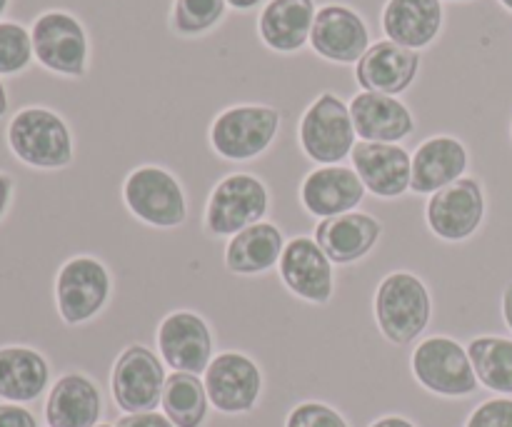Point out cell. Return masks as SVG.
<instances>
[{
    "instance_id": "7a4b0ae2",
    "label": "cell",
    "mask_w": 512,
    "mask_h": 427,
    "mask_svg": "<svg viewBox=\"0 0 512 427\" xmlns=\"http://www.w3.org/2000/svg\"><path fill=\"white\" fill-rule=\"evenodd\" d=\"M373 315L388 343L410 345L428 330L433 318V295L420 275L393 270L375 288Z\"/></svg>"
},
{
    "instance_id": "ee69618b",
    "label": "cell",
    "mask_w": 512,
    "mask_h": 427,
    "mask_svg": "<svg viewBox=\"0 0 512 427\" xmlns=\"http://www.w3.org/2000/svg\"><path fill=\"white\" fill-rule=\"evenodd\" d=\"M510 135H512V125H510Z\"/></svg>"
},
{
    "instance_id": "9c48e42d",
    "label": "cell",
    "mask_w": 512,
    "mask_h": 427,
    "mask_svg": "<svg viewBox=\"0 0 512 427\" xmlns=\"http://www.w3.org/2000/svg\"><path fill=\"white\" fill-rule=\"evenodd\" d=\"M410 370L420 388L440 398H470L478 393V375L468 348L448 335H430L420 340L410 358Z\"/></svg>"
},
{
    "instance_id": "8992f818",
    "label": "cell",
    "mask_w": 512,
    "mask_h": 427,
    "mask_svg": "<svg viewBox=\"0 0 512 427\" xmlns=\"http://www.w3.org/2000/svg\"><path fill=\"white\" fill-rule=\"evenodd\" d=\"M30 38L40 68L70 80L88 75L90 38L78 15L60 8L45 10L30 25Z\"/></svg>"
},
{
    "instance_id": "d590c367",
    "label": "cell",
    "mask_w": 512,
    "mask_h": 427,
    "mask_svg": "<svg viewBox=\"0 0 512 427\" xmlns=\"http://www.w3.org/2000/svg\"><path fill=\"white\" fill-rule=\"evenodd\" d=\"M500 310H503V320L512 333V280L503 288V298H500Z\"/></svg>"
},
{
    "instance_id": "d6986e66",
    "label": "cell",
    "mask_w": 512,
    "mask_h": 427,
    "mask_svg": "<svg viewBox=\"0 0 512 427\" xmlns=\"http://www.w3.org/2000/svg\"><path fill=\"white\" fill-rule=\"evenodd\" d=\"M355 133L363 143H403L418 128L413 110L395 95L360 90L350 98Z\"/></svg>"
},
{
    "instance_id": "f35d334b",
    "label": "cell",
    "mask_w": 512,
    "mask_h": 427,
    "mask_svg": "<svg viewBox=\"0 0 512 427\" xmlns=\"http://www.w3.org/2000/svg\"><path fill=\"white\" fill-rule=\"evenodd\" d=\"M8 90H5V85H3V80H0V118H3L5 113H8Z\"/></svg>"
},
{
    "instance_id": "d6a6232c",
    "label": "cell",
    "mask_w": 512,
    "mask_h": 427,
    "mask_svg": "<svg viewBox=\"0 0 512 427\" xmlns=\"http://www.w3.org/2000/svg\"><path fill=\"white\" fill-rule=\"evenodd\" d=\"M0 427H38V418L25 405L0 403Z\"/></svg>"
},
{
    "instance_id": "2e32d148",
    "label": "cell",
    "mask_w": 512,
    "mask_h": 427,
    "mask_svg": "<svg viewBox=\"0 0 512 427\" xmlns=\"http://www.w3.org/2000/svg\"><path fill=\"white\" fill-rule=\"evenodd\" d=\"M368 190L353 165H315L298 188V200L310 218L328 220L360 208Z\"/></svg>"
},
{
    "instance_id": "52a82bcc",
    "label": "cell",
    "mask_w": 512,
    "mask_h": 427,
    "mask_svg": "<svg viewBox=\"0 0 512 427\" xmlns=\"http://www.w3.org/2000/svg\"><path fill=\"white\" fill-rule=\"evenodd\" d=\"M55 310L70 328L98 318L113 295L110 268L95 255H73L55 273Z\"/></svg>"
},
{
    "instance_id": "4dcf8cb0",
    "label": "cell",
    "mask_w": 512,
    "mask_h": 427,
    "mask_svg": "<svg viewBox=\"0 0 512 427\" xmlns=\"http://www.w3.org/2000/svg\"><path fill=\"white\" fill-rule=\"evenodd\" d=\"M285 427H350L343 413L320 400H305L298 403L285 418Z\"/></svg>"
},
{
    "instance_id": "44dd1931",
    "label": "cell",
    "mask_w": 512,
    "mask_h": 427,
    "mask_svg": "<svg viewBox=\"0 0 512 427\" xmlns=\"http://www.w3.org/2000/svg\"><path fill=\"white\" fill-rule=\"evenodd\" d=\"M470 165V153L465 143L455 135H430L413 153V183L410 193L433 195L448 188L455 180L465 178Z\"/></svg>"
},
{
    "instance_id": "8d00e7d4",
    "label": "cell",
    "mask_w": 512,
    "mask_h": 427,
    "mask_svg": "<svg viewBox=\"0 0 512 427\" xmlns=\"http://www.w3.org/2000/svg\"><path fill=\"white\" fill-rule=\"evenodd\" d=\"M370 427H418L413 420L403 418V415H385V418H378Z\"/></svg>"
},
{
    "instance_id": "d4e9b609",
    "label": "cell",
    "mask_w": 512,
    "mask_h": 427,
    "mask_svg": "<svg viewBox=\"0 0 512 427\" xmlns=\"http://www.w3.org/2000/svg\"><path fill=\"white\" fill-rule=\"evenodd\" d=\"M285 243H288V238L283 235V230L263 220V223L250 225V228L228 238L223 263L228 273L240 275V278L265 275L278 268Z\"/></svg>"
},
{
    "instance_id": "1f68e13d",
    "label": "cell",
    "mask_w": 512,
    "mask_h": 427,
    "mask_svg": "<svg viewBox=\"0 0 512 427\" xmlns=\"http://www.w3.org/2000/svg\"><path fill=\"white\" fill-rule=\"evenodd\" d=\"M465 427H512V398L508 395H498L470 413Z\"/></svg>"
},
{
    "instance_id": "6da1fadb",
    "label": "cell",
    "mask_w": 512,
    "mask_h": 427,
    "mask_svg": "<svg viewBox=\"0 0 512 427\" xmlns=\"http://www.w3.org/2000/svg\"><path fill=\"white\" fill-rule=\"evenodd\" d=\"M5 143L15 160L33 170H63L75 158L68 120L45 105H25L10 118Z\"/></svg>"
},
{
    "instance_id": "b9f144b4",
    "label": "cell",
    "mask_w": 512,
    "mask_h": 427,
    "mask_svg": "<svg viewBox=\"0 0 512 427\" xmlns=\"http://www.w3.org/2000/svg\"><path fill=\"white\" fill-rule=\"evenodd\" d=\"M95 427H113V425H105V423H100V425H95Z\"/></svg>"
},
{
    "instance_id": "9a60e30c",
    "label": "cell",
    "mask_w": 512,
    "mask_h": 427,
    "mask_svg": "<svg viewBox=\"0 0 512 427\" xmlns=\"http://www.w3.org/2000/svg\"><path fill=\"white\" fill-rule=\"evenodd\" d=\"M310 50L335 65H355L370 48V28L363 15L345 3H325L315 13Z\"/></svg>"
},
{
    "instance_id": "74e56055",
    "label": "cell",
    "mask_w": 512,
    "mask_h": 427,
    "mask_svg": "<svg viewBox=\"0 0 512 427\" xmlns=\"http://www.w3.org/2000/svg\"><path fill=\"white\" fill-rule=\"evenodd\" d=\"M225 3H228V8L240 10V13H248V10H255L258 5H263L265 0H225Z\"/></svg>"
},
{
    "instance_id": "603a6c76",
    "label": "cell",
    "mask_w": 512,
    "mask_h": 427,
    "mask_svg": "<svg viewBox=\"0 0 512 427\" xmlns=\"http://www.w3.org/2000/svg\"><path fill=\"white\" fill-rule=\"evenodd\" d=\"M315 13V0H268L258 15V38L273 53H298L310 43Z\"/></svg>"
},
{
    "instance_id": "ac0fdd59",
    "label": "cell",
    "mask_w": 512,
    "mask_h": 427,
    "mask_svg": "<svg viewBox=\"0 0 512 427\" xmlns=\"http://www.w3.org/2000/svg\"><path fill=\"white\" fill-rule=\"evenodd\" d=\"M420 60L423 58H420L418 50L403 48L388 38L378 40L355 63V83L368 93L400 98L418 80Z\"/></svg>"
},
{
    "instance_id": "4fadbf2b",
    "label": "cell",
    "mask_w": 512,
    "mask_h": 427,
    "mask_svg": "<svg viewBox=\"0 0 512 427\" xmlns=\"http://www.w3.org/2000/svg\"><path fill=\"white\" fill-rule=\"evenodd\" d=\"M158 355L173 373L203 375L215 358V340L208 320L195 310H173L155 333Z\"/></svg>"
},
{
    "instance_id": "f1b7e54d",
    "label": "cell",
    "mask_w": 512,
    "mask_h": 427,
    "mask_svg": "<svg viewBox=\"0 0 512 427\" xmlns=\"http://www.w3.org/2000/svg\"><path fill=\"white\" fill-rule=\"evenodd\" d=\"M228 15L225 0H173L170 30L180 38H200L218 28Z\"/></svg>"
},
{
    "instance_id": "60d3db41",
    "label": "cell",
    "mask_w": 512,
    "mask_h": 427,
    "mask_svg": "<svg viewBox=\"0 0 512 427\" xmlns=\"http://www.w3.org/2000/svg\"><path fill=\"white\" fill-rule=\"evenodd\" d=\"M498 3H500V5H503V8H505V10H510V13H512V0H498Z\"/></svg>"
},
{
    "instance_id": "3957f363",
    "label": "cell",
    "mask_w": 512,
    "mask_h": 427,
    "mask_svg": "<svg viewBox=\"0 0 512 427\" xmlns=\"http://www.w3.org/2000/svg\"><path fill=\"white\" fill-rule=\"evenodd\" d=\"M280 110L265 103L228 105L213 118L208 140L225 163H250L270 150L280 133Z\"/></svg>"
},
{
    "instance_id": "8fae6325",
    "label": "cell",
    "mask_w": 512,
    "mask_h": 427,
    "mask_svg": "<svg viewBox=\"0 0 512 427\" xmlns=\"http://www.w3.org/2000/svg\"><path fill=\"white\" fill-rule=\"evenodd\" d=\"M168 373L158 353L145 345H128L110 370V393L125 415L158 410Z\"/></svg>"
},
{
    "instance_id": "83f0119b",
    "label": "cell",
    "mask_w": 512,
    "mask_h": 427,
    "mask_svg": "<svg viewBox=\"0 0 512 427\" xmlns=\"http://www.w3.org/2000/svg\"><path fill=\"white\" fill-rule=\"evenodd\" d=\"M468 355L478 383L490 393L512 395V340L500 335H480L470 340Z\"/></svg>"
},
{
    "instance_id": "836d02e7",
    "label": "cell",
    "mask_w": 512,
    "mask_h": 427,
    "mask_svg": "<svg viewBox=\"0 0 512 427\" xmlns=\"http://www.w3.org/2000/svg\"><path fill=\"white\" fill-rule=\"evenodd\" d=\"M118 427H175L170 423V418L158 410H150V413H135V415H123L118 420Z\"/></svg>"
},
{
    "instance_id": "5bb4252c",
    "label": "cell",
    "mask_w": 512,
    "mask_h": 427,
    "mask_svg": "<svg viewBox=\"0 0 512 427\" xmlns=\"http://www.w3.org/2000/svg\"><path fill=\"white\" fill-rule=\"evenodd\" d=\"M278 275L288 293L303 303L328 305L333 300L335 265L313 235H298L285 243Z\"/></svg>"
},
{
    "instance_id": "5b68a950",
    "label": "cell",
    "mask_w": 512,
    "mask_h": 427,
    "mask_svg": "<svg viewBox=\"0 0 512 427\" xmlns=\"http://www.w3.org/2000/svg\"><path fill=\"white\" fill-rule=\"evenodd\" d=\"M298 145L315 165H343L358 145L350 105L340 95L320 93L298 123Z\"/></svg>"
},
{
    "instance_id": "7bdbcfd3",
    "label": "cell",
    "mask_w": 512,
    "mask_h": 427,
    "mask_svg": "<svg viewBox=\"0 0 512 427\" xmlns=\"http://www.w3.org/2000/svg\"><path fill=\"white\" fill-rule=\"evenodd\" d=\"M453 3H463V0H453Z\"/></svg>"
},
{
    "instance_id": "30bf717a",
    "label": "cell",
    "mask_w": 512,
    "mask_h": 427,
    "mask_svg": "<svg viewBox=\"0 0 512 427\" xmlns=\"http://www.w3.org/2000/svg\"><path fill=\"white\" fill-rule=\"evenodd\" d=\"M488 213V198L478 178L455 180L448 188L438 190L425 203V223L430 233L443 243H465L483 228Z\"/></svg>"
},
{
    "instance_id": "484cf974",
    "label": "cell",
    "mask_w": 512,
    "mask_h": 427,
    "mask_svg": "<svg viewBox=\"0 0 512 427\" xmlns=\"http://www.w3.org/2000/svg\"><path fill=\"white\" fill-rule=\"evenodd\" d=\"M50 365L43 353L28 345L0 348V400L28 405L48 390Z\"/></svg>"
},
{
    "instance_id": "ab89813d",
    "label": "cell",
    "mask_w": 512,
    "mask_h": 427,
    "mask_svg": "<svg viewBox=\"0 0 512 427\" xmlns=\"http://www.w3.org/2000/svg\"><path fill=\"white\" fill-rule=\"evenodd\" d=\"M8 5H10V0H0V18H3V15H5Z\"/></svg>"
},
{
    "instance_id": "f546056e",
    "label": "cell",
    "mask_w": 512,
    "mask_h": 427,
    "mask_svg": "<svg viewBox=\"0 0 512 427\" xmlns=\"http://www.w3.org/2000/svg\"><path fill=\"white\" fill-rule=\"evenodd\" d=\"M35 60L30 28L15 20H0V78L20 75Z\"/></svg>"
},
{
    "instance_id": "4316f807",
    "label": "cell",
    "mask_w": 512,
    "mask_h": 427,
    "mask_svg": "<svg viewBox=\"0 0 512 427\" xmlns=\"http://www.w3.org/2000/svg\"><path fill=\"white\" fill-rule=\"evenodd\" d=\"M210 398L200 375L170 373L165 380L160 410L175 427H203L208 420Z\"/></svg>"
},
{
    "instance_id": "cb8c5ba5",
    "label": "cell",
    "mask_w": 512,
    "mask_h": 427,
    "mask_svg": "<svg viewBox=\"0 0 512 427\" xmlns=\"http://www.w3.org/2000/svg\"><path fill=\"white\" fill-rule=\"evenodd\" d=\"M103 415V395L85 373H65L50 388L45 400L48 427H95Z\"/></svg>"
},
{
    "instance_id": "7402d4cb",
    "label": "cell",
    "mask_w": 512,
    "mask_h": 427,
    "mask_svg": "<svg viewBox=\"0 0 512 427\" xmlns=\"http://www.w3.org/2000/svg\"><path fill=\"white\" fill-rule=\"evenodd\" d=\"M443 25V0H388L380 15L385 38L418 53L440 38Z\"/></svg>"
},
{
    "instance_id": "e575fe53",
    "label": "cell",
    "mask_w": 512,
    "mask_h": 427,
    "mask_svg": "<svg viewBox=\"0 0 512 427\" xmlns=\"http://www.w3.org/2000/svg\"><path fill=\"white\" fill-rule=\"evenodd\" d=\"M13 193H15V183L8 173H0V220L8 215L10 203H13Z\"/></svg>"
},
{
    "instance_id": "ffe728a7",
    "label": "cell",
    "mask_w": 512,
    "mask_h": 427,
    "mask_svg": "<svg viewBox=\"0 0 512 427\" xmlns=\"http://www.w3.org/2000/svg\"><path fill=\"white\" fill-rule=\"evenodd\" d=\"M313 238L325 250L333 265L345 268L368 258L375 245L383 238V223L375 215L353 210V213L338 215V218L320 220L315 225Z\"/></svg>"
},
{
    "instance_id": "ba28073f",
    "label": "cell",
    "mask_w": 512,
    "mask_h": 427,
    "mask_svg": "<svg viewBox=\"0 0 512 427\" xmlns=\"http://www.w3.org/2000/svg\"><path fill=\"white\" fill-rule=\"evenodd\" d=\"M270 213V190L253 173H230L210 190L203 228L210 238H233L240 230L263 223Z\"/></svg>"
},
{
    "instance_id": "e0dca14e",
    "label": "cell",
    "mask_w": 512,
    "mask_h": 427,
    "mask_svg": "<svg viewBox=\"0 0 512 427\" xmlns=\"http://www.w3.org/2000/svg\"><path fill=\"white\" fill-rule=\"evenodd\" d=\"M355 173L365 190L380 200H398L410 193L413 155L398 143H363L358 140L350 155Z\"/></svg>"
},
{
    "instance_id": "277c9868",
    "label": "cell",
    "mask_w": 512,
    "mask_h": 427,
    "mask_svg": "<svg viewBox=\"0 0 512 427\" xmlns=\"http://www.w3.org/2000/svg\"><path fill=\"white\" fill-rule=\"evenodd\" d=\"M120 195L130 215L150 228L173 230L188 220V195L183 183L163 165L145 163L130 170Z\"/></svg>"
},
{
    "instance_id": "7c38bea8",
    "label": "cell",
    "mask_w": 512,
    "mask_h": 427,
    "mask_svg": "<svg viewBox=\"0 0 512 427\" xmlns=\"http://www.w3.org/2000/svg\"><path fill=\"white\" fill-rule=\"evenodd\" d=\"M210 405L223 415L253 413L263 395V370L250 355L225 350L210 360L203 373Z\"/></svg>"
}]
</instances>
